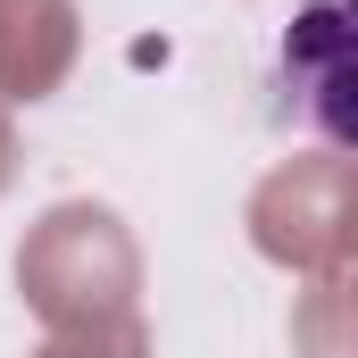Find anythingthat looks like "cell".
Returning a JSON list of instances; mask_svg holds the SVG:
<instances>
[{"label":"cell","instance_id":"6da1fadb","mask_svg":"<svg viewBox=\"0 0 358 358\" xmlns=\"http://www.w3.org/2000/svg\"><path fill=\"white\" fill-rule=\"evenodd\" d=\"M275 84L308 134L358 150V0H300L275 42Z\"/></svg>","mask_w":358,"mask_h":358}]
</instances>
